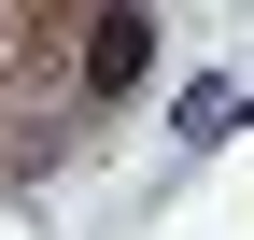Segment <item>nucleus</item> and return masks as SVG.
Listing matches in <instances>:
<instances>
[{
	"instance_id": "nucleus-1",
	"label": "nucleus",
	"mask_w": 254,
	"mask_h": 240,
	"mask_svg": "<svg viewBox=\"0 0 254 240\" xmlns=\"http://www.w3.org/2000/svg\"><path fill=\"white\" fill-rule=\"evenodd\" d=\"M155 71V14L141 0H85V43H71V99H127Z\"/></svg>"
}]
</instances>
